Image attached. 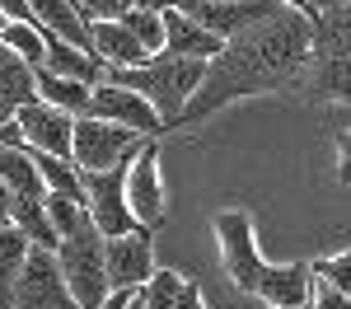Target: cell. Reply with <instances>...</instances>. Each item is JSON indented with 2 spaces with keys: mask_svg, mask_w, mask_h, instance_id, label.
Masks as SVG:
<instances>
[{
  "mask_svg": "<svg viewBox=\"0 0 351 309\" xmlns=\"http://www.w3.org/2000/svg\"><path fill=\"white\" fill-rule=\"evenodd\" d=\"M33 24L43 28V38H52L61 47L89 52V24L75 14V0H33Z\"/></svg>",
  "mask_w": 351,
  "mask_h": 309,
  "instance_id": "2e32d148",
  "label": "cell"
},
{
  "mask_svg": "<svg viewBox=\"0 0 351 309\" xmlns=\"http://www.w3.org/2000/svg\"><path fill=\"white\" fill-rule=\"evenodd\" d=\"M122 28L136 38V47L145 56L164 52V24H160V5H145V0H132V10L122 14Z\"/></svg>",
  "mask_w": 351,
  "mask_h": 309,
  "instance_id": "ffe728a7",
  "label": "cell"
},
{
  "mask_svg": "<svg viewBox=\"0 0 351 309\" xmlns=\"http://www.w3.org/2000/svg\"><path fill=\"white\" fill-rule=\"evenodd\" d=\"M304 52H309V19L295 5L281 0V10L271 19L253 24L239 38H230L202 66V84L188 99L183 117L173 122V132L197 127V122H206L220 108L243 103V99H276V94L291 99L300 84V71H304Z\"/></svg>",
  "mask_w": 351,
  "mask_h": 309,
  "instance_id": "6da1fadb",
  "label": "cell"
},
{
  "mask_svg": "<svg viewBox=\"0 0 351 309\" xmlns=\"http://www.w3.org/2000/svg\"><path fill=\"white\" fill-rule=\"evenodd\" d=\"M71 122L66 112L47 108V103H24L14 112V132H19V150H33V155H47V160H66L71 164Z\"/></svg>",
  "mask_w": 351,
  "mask_h": 309,
  "instance_id": "30bf717a",
  "label": "cell"
},
{
  "mask_svg": "<svg viewBox=\"0 0 351 309\" xmlns=\"http://www.w3.org/2000/svg\"><path fill=\"white\" fill-rule=\"evenodd\" d=\"M33 249L19 230H0V309H14V281L24 267V253Z\"/></svg>",
  "mask_w": 351,
  "mask_h": 309,
  "instance_id": "44dd1931",
  "label": "cell"
},
{
  "mask_svg": "<svg viewBox=\"0 0 351 309\" xmlns=\"http://www.w3.org/2000/svg\"><path fill=\"white\" fill-rule=\"evenodd\" d=\"M24 103H33V71L0 47V127H10Z\"/></svg>",
  "mask_w": 351,
  "mask_h": 309,
  "instance_id": "ac0fdd59",
  "label": "cell"
},
{
  "mask_svg": "<svg viewBox=\"0 0 351 309\" xmlns=\"http://www.w3.org/2000/svg\"><path fill=\"white\" fill-rule=\"evenodd\" d=\"M160 24H164V52H169V56H183V61H211V56L225 47V42L211 38V33H202L192 19H183L178 5H160Z\"/></svg>",
  "mask_w": 351,
  "mask_h": 309,
  "instance_id": "9a60e30c",
  "label": "cell"
},
{
  "mask_svg": "<svg viewBox=\"0 0 351 309\" xmlns=\"http://www.w3.org/2000/svg\"><path fill=\"white\" fill-rule=\"evenodd\" d=\"M211 234H216V253H220V272L225 281L239 291V295H253V286L263 277L267 258L258 253V225L243 206H225L211 216Z\"/></svg>",
  "mask_w": 351,
  "mask_h": 309,
  "instance_id": "5b68a950",
  "label": "cell"
},
{
  "mask_svg": "<svg viewBox=\"0 0 351 309\" xmlns=\"http://www.w3.org/2000/svg\"><path fill=\"white\" fill-rule=\"evenodd\" d=\"M337 183H342V188L351 183V136L347 132L337 136Z\"/></svg>",
  "mask_w": 351,
  "mask_h": 309,
  "instance_id": "cb8c5ba5",
  "label": "cell"
},
{
  "mask_svg": "<svg viewBox=\"0 0 351 309\" xmlns=\"http://www.w3.org/2000/svg\"><path fill=\"white\" fill-rule=\"evenodd\" d=\"M47 47H43V66L38 71H47L56 80H71V84H84V89H99L104 84V66L94 61L89 52H75V47H61L52 38H43Z\"/></svg>",
  "mask_w": 351,
  "mask_h": 309,
  "instance_id": "e0dca14e",
  "label": "cell"
},
{
  "mask_svg": "<svg viewBox=\"0 0 351 309\" xmlns=\"http://www.w3.org/2000/svg\"><path fill=\"white\" fill-rule=\"evenodd\" d=\"M276 10H281V0H188V5H178V14L192 19L202 33H211L216 42L248 33L253 24L271 19Z\"/></svg>",
  "mask_w": 351,
  "mask_h": 309,
  "instance_id": "ba28073f",
  "label": "cell"
},
{
  "mask_svg": "<svg viewBox=\"0 0 351 309\" xmlns=\"http://www.w3.org/2000/svg\"><path fill=\"white\" fill-rule=\"evenodd\" d=\"M309 277H319L324 286H332L337 295H347L351 300V253H328V258H314L309 262Z\"/></svg>",
  "mask_w": 351,
  "mask_h": 309,
  "instance_id": "603a6c76",
  "label": "cell"
},
{
  "mask_svg": "<svg viewBox=\"0 0 351 309\" xmlns=\"http://www.w3.org/2000/svg\"><path fill=\"white\" fill-rule=\"evenodd\" d=\"M122 201L136 230L155 234L164 225V178H160V140H145L136 160L122 169Z\"/></svg>",
  "mask_w": 351,
  "mask_h": 309,
  "instance_id": "52a82bcc",
  "label": "cell"
},
{
  "mask_svg": "<svg viewBox=\"0 0 351 309\" xmlns=\"http://www.w3.org/2000/svg\"><path fill=\"white\" fill-rule=\"evenodd\" d=\"M52 262L61 272L66 295L75 300V309H99L108 300V281H104V239L94 234V225L84 221L71 239H61L52 249Z\"/></svg>",
  "mask_w": 351,
  "mask_h": 309,
  "instance_id": "277c9868",
  "label": "cell"
},
{
  "mask_svg": "<svg viewBox=\"0 0 351 309\" xmlns=\"http://www.w3.org/2000/svg\"><path fill=\"white\" fill-rule=\"evenodd\" d=\"M43 216H47V225H52L56 244H61V239H71V234L89 221V216H84V206L66 201V197H43Z\"/></svg>",
  "mask_w": 351,
  "mask_h": 309,
  "instance_id": "7402d4cb",
  "label": "cell"
},
{
  "mask_svg": "<svg viewBox=\"0 0 351 309\" xmlns=\"http://www.w3.org/2000/svg\"><path fill=\"white\" fill-rule=\"evenodd\" d=\"M202 66L206 61H183V56L155 52V56H145L141 66H132V71H108L104 80L127 89V94H136L164 122V136H169L173 122L188 108V99L197 94V84H202Z\"/></svg>",
  "mask_w": 351,
  "mask_h": 309,
  "instance_id": "3957f363",
  "label": "cell"
},
{
  "mask_svg": "<svg viewBox=\"0 0 351 309\" xmlns=\"http://www.w3.org/2000/svg\"><path fill=\"white\" fill-rule=\"evenodd\" d=\"M132 295H136V291H132ZM132 295H127V291H108V300H104L99 309H127V305H132Z\"/></svg>",
  "mask_w": 351,
  "mask_h": 309,
  "instance_id": "484cf974",
  "label": "cell"
},
{
  "mask_svg": "<svg viewBox=\"0 0 351 309\" xmlns=\"http://www.w3.org/2000/svg\"><path fill=\"white\" fill-rule=\"evenodd\" d=\"M0 230H10V193L0 188Z\"/></svg>",
  "mask_w": 351,
  "mask_h": 309,
  "instance_id": "4316f807",
  "label": "cell"
},
{
  "mask_svg": "<svg viewBox=\"0 0 351 309\" xmlns=\"http://www.w3.org/2000/svg\"><path fill=\"white\" fill-rule=\"evenodd\" d=\"M80 188H84V216H89L99 239H122L136 230L127 216V201H122V169L117 173H80Z\"/></svg>",
  "mask_w": 351,
  "mask_h": 309,
  "instance_id": "8fae6325",
  "label": "cell"
},
{
  "mask_svg": "<svg viewBox=\"0 0 351 309\" xmlns=\"http://www.w3.org/2000/svg\"><path fill=\"white\" fill-rule=\"evenodd\" d=\"M295 309H309V300H304V305H295Z\"/></svg>",
  "mask_w": 351,
  "mask_h": 309,
  "instance_id": "83f0119b",
  "label": "cell"
},
{
  "mask_svg": "<svg viewBox=\"0 0 351 309\" xmlns=\"http://www.w3.org/2000/svg\"><path fill=\"white\" fill-rule=\"evenodd\" d=\"M309 262H267L263 277L253 286V295L267 309H295L309 300Z\"/></svg>",
  "mask_w": 351,
  "mask_h": 309,
  "instance_id": "5bb4252c",
  "label": "cell"
},
{
  "mask_svg": "<svg viewBox=\"0 0 351 309\" xmlns=\"http://www.w3.org/2000/svg\"><path fill=\"white\" fill-rule=\"evenodd\" d=\"M173 309H206L202 286H197V281H183V295H178V305H173Z\"/></svg>",
  "mask_w": 351,
  "mask_h": 309,
  "instance_id": "d4e9b609",
  "label": "cell"
},
{
  "mask_svg": "<svg viewBox=\"0 0 351 309\" xmlns=\"http://www.w3.org/2000/svg\"><path fill=\"white\" fill-rule=\"evenodd\" d=\"M0 28H5V14H0Z\"/></svg>",
  "mask_w": 351,
  "mask_h": 309,
  "instance_id": "f1b7e54d",
  "label": "cell"
},
{
  "mask_svg": "<svg viewBox=\"0 0 351 309\" xmlns=\"http://www.w3.org/2000/svg\"><path fill=\"white\" fill-rule=\"evenodd\" d=\"M0 188L10 197H19V201H43V178H38V169L28 164V155L19 145H0Z\"/></svg>",
  "mask_w": 351,
  "mask_h": 309,
  "instance_id": "d6986e66",
  "label": "cell"
},
{
  "mask_svg": "<svg viewBox=\"0 0 351 309\" xmlns=\"http://www.w3.org/2000/svg\"><path fill=\"white\" fill-rule=\"evenodd\" d=\"M84 117H94V122H108V127H122V132H132V136H164V122L155 112L145 108L136 94L127 89H117V84H99V89H89V103H84Z\"/></svg>",
  "mask_w": 351,
  "mask_h": 309,
  "instance_id": "7c38bea8",
  "label": "cell"
},
{
  "mask_svg": "<svg viewBox=\"0 0 351 309\" xmlns=\"http://www.w3.org/2000/svg\"><path fill=\"white\" fill-rule=\"evenodd\" d=\"M155 239L145 230H132L122 239H104V281L108 291H141L145 281L155 277Z\"/></svg>",
  "mask_w": 351,
  "mask_h": 309,
  "instance_id": "9c48e42d",
  "label": "cell"
},
{
  "mask_svg": "<svg viewBox=\"0 0 351 309\" xmlns=\"http://www.w3.org/2000/svg\"><path fill=\"white\" fill-rule=\"evenodd\" d=\"M141 145H145V136H132L108 122H94V117L71 122V169L75 173H117L136 160Z\"/></svg>",
  "mask_w": 351,
  "mask_h": 309,
  "instance_id": "8992f818",
  "label": "cell"
},
{
  "mask_svg": "<svg viewBox=\"0 0 351 309\" xmlns=\"http://www.w3.org/2000/svg\"><path fill=\"white\" fill-rule=\"evenodd\" d=\"M309 19V52L291 99L300 103H351V0H300Z\"/></svg>",
  "mask_w": 351,
  "mask_h": 309,
  "instance_id": "7a4b0ae2",
  "label": "cell"
},
{
  "mask_svg": "<svg viewBox=\"0 0 351 309\" xmlns=\"http://www.w3.org/2000/svg\"><path fill=\"white\" fill-rule=\"evenodd\" d=\"M14 309H75L47 249L24 253V267H19V281H14Z\"/></svg>",
  "mask_w": 351,
  "mask_h": 309,
  "instance_id": "4fadbf2b",
  "label": "cell"
}]
</instances>
